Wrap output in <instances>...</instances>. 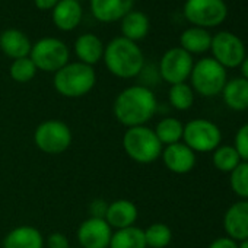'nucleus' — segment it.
<instances>
[{
  "label": "nucleus",
  "mask_w": 248,
  "mask_h": 248,
  "mask_svg": "<svg viewBox=\"0 0 248 248\" xmlns=\"http://www.w3.org/2000/svg\"><path fill=\"white\" fill-rule=\"evenodd\" d=\"M155 93L142 85L129 86L121 91L112 105L114 117L127 129L145 126L156 112Z\"/></svg>",
  "instance_id": "1"
},
{
  "label": "nucleus",
  "mask_w": 248,
  "mask_h": 248,
  "mask_svg": "<svg viewBox=\"0 0 248 248\" xmlns=\"http://www.w3.org/2000/svg\"><path fill=\"white\" fill-rule=\"evenodd\" d=\"M104 62L107 69L117 78L130 79L138 76L145 64L140 47L124 37H117L108 43L104 50Z\"/></svg>",
  "instance_id": "2"
},
{
  "label": "nucleus",
  "mask_w": 248,
  "mask_h": 248,
  "mask_svg": "<svg viewBox=\"0 0 248 248\" xmlns=\"http://www.w3.org/2000/svg\"><path fill=\"white\" fill-rule=\"evenodd\" d=\"M54 88L56 91L66 98H80L89 93L95 83L96 75L92 66L85 63H67L54 75Z\"/></svg>",
  "instance_id": "3"
},
{
  "label": "nucleus",
  "mask_w": 248,
  "mask_h": 248,
  "mask_svg": "<svg viewBox=\"0 0 248 248\" xmlns=\"http://www.w3.org/2000/svg\"><path fill=\"white\" fill-rule=\"evenodd\" d=\"M124 152L138 164H152L164 151L162 143L156 138L154 129L146 126L130 127L123 136Z\"/></svg>",
  "instance_id": "4"
},
{
  "label": "nucleus",
  "mask_w": 248,
  "mask_h": 248,
  "mask_svg": "<svg viewBox=\"0 0 248 248\" xmlns=\"http://www.w3.org/2000/svg\"><path fill=\"white\" fill-rule=\"evenodd\" d=\"M191 88L202 96L212 98L222 93L223 86L228 82V73L213 57H204L194 63L191 75Z\"/></svg>",
  "instance_id": "5"
},
{
  "label": "nucleus",
  "mask_w": 248,
  "mask_h": 248,
  "mask_svg": "<svg viewBox=\"0 0 248 248\" xmlns=\"http://www.w3.org/2000/svg\"><path fill=\"white\" fill-rule=\"evenodd\" d=\"M184 143L196 154L213 152L222 142V132L207 118H194L184 126Z\"/></svg>",
  "instance_id": "6"
},
{
  "label": "nucleus",
  "mask_w": 248,
  "mask_h": 248,
  "mask_svg": "<svg viewBox=\"0 0 248 248\" xmlns=\"http://www.w3.org/2000/svg\"><path fill=\"white\" fill-rule=\"evenodd\" d=\"M34 142L41 152L59 155L72 145V130L60 120H47L35 129Z\"/></svg>",
  "instance_id": "7"
},
{
  "label": "nucleus",
  "mask_w": 248,
  "mask_h": 248,
  "mask_svg": "<svg viewBox=\"0 0 248 248\" xmlns=\"http://www.w3.org/2000/svg\"><path fill=\"white\" fill-rule=\"evenodd\" d=\"M30 59L34 62L37 70L56 73L69 63V48L59 38H41L32 46Z\"/></svg>",
  "instance_id": "8"
},
{
  "label": "nucleus",
  "mask_w": 248,
  "mask_h": 248,
  "mask_svg": "<svg viewBox=\"0 0 248 248\" xmlns=\"http://www.w3.org/2000/svg\"><path fill=\"white\" fill-rule=\"evenodd\" d=\"M184 16L199 28H213L220 25L228 16V8L223 0H187Z\"/></svg>",
  "instance_id": "9"
},
{
  "label": "nucleus",
  "mask_w": 248,
  "mask_h": 248,
  "mask_svg": "<svg viewBox=\"0 0 248 248\" xmlns=\"http://www.w3.org/2000/svg\"><path fill=\"white\" fill-rule=\"evenodd\" d=\"M210 51L213 59L225 69L239 67L247 57L242 40L229 31H220L212 37Z\"/></svg>",
  "instance_id": "10"
},
{
  "label": "nucleus",
  "mask_w": 248,
  "mask_h": 248,
  "mask_svg": "<svg viewBox=\"0 0 248 248\" xmlns=\"http://www.w3.org/2000/svg\"><path fill=\"white\" fill-rule=\"evenodd\" d=\"M194 62L191 54H188L181 47L170 48L159 62V75L170 85L184 83L193 70Z\"/></svg>",
  "instance_id": "11"
},
{
  "label": "nucleus",
  "mask_w": 248,
  "mask_h": 248,
  "mask_svg": "<svg viewBox=\"0 0 248 248\" xmlns=\"http://www.w3.org/2000/svg\"><path fill=\"white\" fill-rule=\"evenodd\" d=\"M112 229L105 219L88 217L78 228V241L82 248H108Z\"/></svg>",
  "instance_id": "12"
},
{
  "label": "nucleus",
  "mask_w": 248,
  "mask_h": 248,
  "mask_svg": "<svg viewBox=\"0 0 248 248\" xmlns=\"http://www.w3.org/2000/svg\"><path fill=\"white\" fill-rule=\"evenodd\" d=\"M223 231L236 242L248 239V200H238L226 209Z\"/></svg>",
  "instance_id": "13"
},
{
  "label": "nucleus",
  "mask_w": 248,
  "mask_h": 248,
  "mask_svg": "<svg viewBox=\"0 0 248 248\" xmlns=\"http://www.w3.org/2000/svg\"><path fill=\"white\" fill-rule=\"evenodd\" d=\"M161 156L164 165L174 174H187L196 167L197 162L196 152H193L184 142L165 146Z\"/></svg>",
  "instance_id": "14"
},
{
  "label": "nucleus",
  "mask_w": 248,
  "mask_h": 248,
  "mask_svg": "<svg viewBox=\"0 0 248 248\" xmlns=\"http://www.w3.org/2000/svg\"><path fill=\"white\" fill-rule=\"evenodd\" d=\"M135 0H91V11L99 22H117L132 12Z\"/></svg>",
  "instance_id": "15"
},
{
  "label": "nucleus",
  "mask_w": 248,
  "mask_h": 248,
  "mask_svg": "<svg viewBox=\"0 0 248 248\" xmlns=\"http://www.w3.org/2000/svg\"><path fill=\"white\" fill-rule=\"evenodd\" d=\"M139 212L133 202L127 199H118L112 203H108V209L105 213V220L111 226L117 229H124L129 226H135V222L138 220Z\"/></svg>",
  "instance_id": "16"
},
{
  "label": "nucleus",
  "mask_w": 248,
  "mask_h": 248,
  "mask_svg": "<svg viewBox=\"0 0 248 248\" xmlns=\"http://www.w3.org/2000/svg\"><path fill=\"white\" fill-rule=\"evenodd\" d=\"M3 248H44V236L34 226H18L8 232L3 239Z\"/></svg>",
  "instance_id": "17"
},
{
  "label": "nucleus",
  "mask_w": 248,
  "mask_h": 248,
  "mask_svg": "<svg viewBox=\"0 0 248 248\" xmlns=\"http://www.w3.org/2000/svg\"><path fill=\"white\" fill-rule=\"evenodd\" d=\"M31 41L30 38L19 30H6L0 35V50L8 57L18 60L22 57H28L31 53Z\"/></svg>",
  "instance_id": "18"
},
{
  "label": "nucleus",
  "mask_w": 248,
  "mask_h": 248,
  "mask_svg": "<svg viewBox=\"0 0 248 248\" xmlns=\"http://www.w3.org/2000/svg\"><path fill=\"white\" fill-rule=\"evenodd\" d=\"M82 8L78 0H60L53 9V21L62 31L75 30L82 21Z\"/></svg>",
  "instance_id": "19"
},
{
  "label": "nucleus",
  "mask_w": 248,
  "mask_h": 248,
  "mask_svg": "<svg viewBox=\"0 0 248 248\" xmlns=\"http://www.w3.org/2000/svg\"><path fill=\"white\" fill-rule=\"evenodd\" d=\"M225 105L232 111L248 109V80L244 78H233L226 82L222 89Z\"/></svg>",
  "instance_id": "20"
},
{
  "label": "nucleus",
  "mask_w": 248,
  "mask_h": 248,
  "mask_svg": "<svg viewBox=\"0 0 248 248\" xmlns=\"http://www.w3.org/2000/svg\"><path fill=\"white\" fill-rule=\"evenodd\" d=\"M104 44L93 34H83L75 43V53L80 63L88 66L96 64L104 57Z\"/></svg>",
  "instance_id": "21"
},
{
  "label": "nucleus",
  "mask_w": 248,
  "mask_h": 248,
  "mask_svg": "<svg viewBox=\"0 0 248 248\" xmlns=\"http://www.w3.org/2000/svg\"><path fill=\"white\" fill-rule=\"evenodd\" d=\"M180 44H181V48L186 50L188 54H202L210 50L212 35L204 28L191 27L181 34Z\"/></svg>",
  "instance_id": "22"
},
{
  "label": "nucleus",
  "mask_w": 248,
  "mask_h": 248,
  "mask_svg": "<svg viewBox=\"0 0 248 248\" xmlns=\"http://www.w3.org/2000/svg\"><path fill=\"white\" fill-rule=\"evenodd\" d=\"M149 18L143 12L132 11L121 19V31L123 37L130 41L143 40L149 32Z\"/></svg>",
  "instance_id": "23"
},
{
  "label": "nucleus",
  "mask_w": 248,
  "mask_h": 248,
  "mask_svg": "<svg viewBox=\"0 0 248 248\" xmlns=\"http://www.w3.org/2000/svg\"><path fill=\"white\" fill-rule=\"evenodd\" d=\"M108 248H148L143 229L138 226H129L112 232Z\"/></svg>",
  "instance_id": "24"
},
{
  "label": "nucleus",
  "mask_w": 248,
  "mask_h": 248,
  "mask_svg": "<svg viewBox=\"0 0 248 248\" xmlns=\"http://www.w3.org/2000/svg\"><path fill=\"white\" fill-rule=\"evenodd\" d=\"M155 135L162 143V146H170L174 143L181 142L184 133V124L172 117L162 118L155 127Z\"/></svg>",
  "instance_id": "25"
},
{
  "label": "nucleus",
  "mask_w": 248,
  "mask_h": 248,
  "mask_svg": "<svg viewBox=\"0 0 248 248\" xmlns=\"http://www.w3.org/2000/svg\"><path fill=\"white\" fill-rule=\"evenodd\" d=\"M212 164L217 171L231 174L241 164V158L232 145H219L212 152Z\"/></svg>",
  "instance_id": "26"
},
{
  "label": "nucleus",
  "mask_w": 248,
  "mask_h": 248,
  "mask_svg": "<svg viewBox=\"0 0 248 248\" xmlns=\"http://www.w3.org/2000/svg\"><path fill=\"white\" fill-rule=\"evenodd\" d=\"M143 232L148 248H167L172 239L171 228L162 222H155L149 225Z\"/></svg>",
  "instance_id": "27"
},
{
  "label": "nucleus",
  "mask_w": 248,
  "mask_h": 248,
  "mask_svg": "<svg viewBox=\"0 0 248 248\" xmlns=\"http://www.w3.org/2000/svg\"><path fill=\"white\" fill-rule=\"evenodd\" d=\"M170 104L178 111H187L194 104V91L188 83H177L171 85L168 92Z\"/></svg>",
  "instance_id": "28"
},
{
  "label": "nucleus",
  "mask_w": 248,
  "mask_h": 248,
  "mask_svg": "<svg viewBox=\"0 0 248 248\" xmlns=\"http://www.w3.org/2000/svg\"><path fill=\"white\" fill-rule=\"evenodd\" d=\"M229 186L235 196L241 200H248V162L241 164L229 174Z\"/></svg>",
  "instance_id": "29"
},
{
  "label": "nucleus",
  "mask_w": 248,
  "mask_h": 248,
  "mask_svg": "<svg viewBox=\"0 0 248 248\" xmlns=\"http://www.w3.org/2000/svg\"><path fill=\"white\" fill-rule=\"evenodd\" d=\"M11 78L15 82L19 83H27L30 80H32L35 78L37 73V67L34 64V62L30 57H22L18 60H14L9 69Z\"/></svg>",
  "instance_id": "30"
},
{
  "label": "nucleus",
  "mask_w": 248,
  "mask_h": 248,
  "mask_svg": "<svg viewBox=\"0 0 248 248\" xmlns=\"http://www.w3.org/2000/svg\"><path fill=\"white\" fill-rule=\"evenodd\" d=\"M232 146L236 149L241 161L248 162V123L242 124V126L236 130Z\"/></svg>",
  "instance_id": "31"
},
{
  "label": "nucleus",
  "mask_w": 248,
  "mask_h": 248,
  "mask_svg": "<svg viewBox=\"0 0 248 248\" xmlns=\"http://www.w3.org/2000/svg\"><path fill=\"white\" fill-rule=\"evenodd\" d=\"M108 209V203L102 199H95L89 204V217H98V219H105V213Z\"/></svg>",
  "instance_id": "32"
},
{
  "label": "nucleus",
  "mask_w": 248,
  "mask_h": 248,
  "mask_svg": "<svg viewBox=\"0 0 248 248\" xmlns=\"http://www.w3.org/2000/svg\"><path fill=\"white\" fill-rule=\"evenodd\" d=\"M47 245H48V248H72L69 238L63 232L50 233L48 239H47Z\"/></svg>",
  "instance_id": "33"
},
{
  "label": "nucleus",
  "mask_w": 248,
  "mask_h": 248,
  "mask_svg": "<svg viewBox=\"0 0 248 248\" xmlns=\"http://www.w3.org/2000/svg\"><path fill=\"white\" fill-rule=\"evenodd\" d=\"M207 248H238V242L225 235V236H219L215 241H212Z\"/></svg>",
  "instance_id": "34"
},
{
  "label": "nucleus",
  "mask_w": 248,
  "mask_h": 248,
  "mask_svg": "<svg viewBox=\"0 0 248 248\" xmlns=\"http://www.w3.org/2000/svg\"><path fill=\"white\" fill-rule=\"evenodd\" d=\"M34 2L40 11H51L56 8V5L60 2V0H34Z\"/></svg>",
  "instance_id": "35"
},
{
  "label": "nucleus",
  "mask_w": 248,
  "mask_h": 248,
  "mask_svg": "<svg viewBox=\"0 0 248 248\" xmlns=\"http://www.w3.org/2000/svg\"><path fill=\"white\" fill-rule=\"evenodd\" d=\"M239 67H241V72H242V78L248 80V56L244 59V62H242V64Z\"/></svg>",
  "instance_id": "36"
},
{
  "label": "nucleus",
  "mask_w": 248,
  "mask_h": 248,
  "mask_svg": "<svg viewBox=\"0 0 248 248\" xmlns=\"http://www.w3.org/2000/svg\"><path fill=\"white\" fill-rule=\"evenodd\" d=\"M238 248H248V239H244V241L238 242Z\"/></svg>",
  "instance_id": "37"
},
{
  "label": "nucleus",
  "mask_w": 248,
  "mask_h": 248,
  "mask_svg": "<svg viewBox=\"0 0 248 248\" xmlns=\"http://www.w3.org/2000/svg\"><path fill=\"white\" fill-rule=\"evenodd\" d=\"M78 2H79V0H78Z\"/></svg>",
  "instance_id": "38"
}]
</instances>
